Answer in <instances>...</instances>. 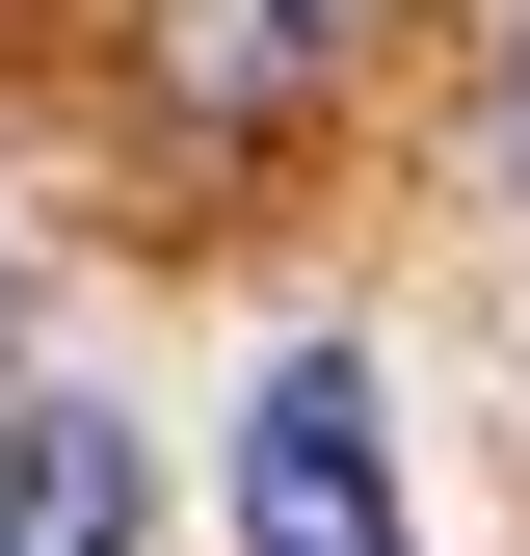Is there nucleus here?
I'll use <instances>...</instances> for the list:
<instances>
[{"mask_svg":"<svg viewBox=\"0 0 530 556\" xmlns=\"http://www.w3.org/2000/svg\"><path fill=\"white\" fill-rule=\"evenodd\" d=\"M239 556H398V451H371V371L292 344L239 397Z\"/></svg>","mask_w":530,"mask_h":556,"instance_id":"nucleus-1","label":"nucleus"},{"mask_svg":"<svg viewBox=\"0 0 530 556\" xmlns=\"http://www.w3.org/2000/svg\"><path fill=\"white\" fill-rule=\"evenodd\" d=\"M132 53H160L186 132H292V106L371 53V0H132Z\"/></svg>","mask_w":530,"mask_h":556,"instance_id":"nucleus-2","label":"nucleus"},{"mask_svg":"<svg viewBox=\"0 0 530 556\" xmlns=\"http://www.w3.org/2000/svg\"><path fill=\"white\" fill-rule=\"evenodd\" d=\"M0 556H132V425L106 397H0Z\"/></svg>","mask_w":530,"mask_h":556,"instance_id":"nucleus-3","label":"nucleus"}]
</instances>
